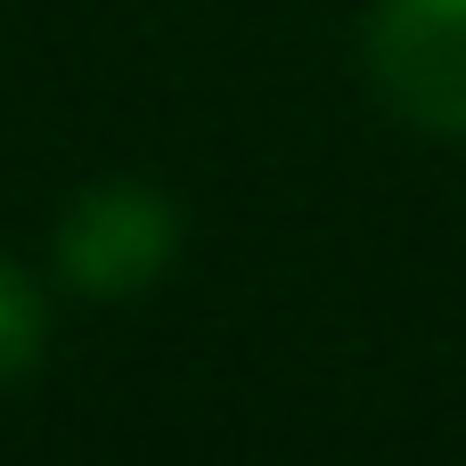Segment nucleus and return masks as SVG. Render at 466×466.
<instances>
[{
	"label": "nucleus",
	"instance_id": "f257e3e1",
	"mask_svg": "<svg viewBox=\"0 0 466 466\" xmlns=\"http://www.w3.org/2000/svg\"><path fill=\"white\" fill-rule=\"evenodd\" d=\"M369 74L426 131H466V0H377Z\"/></svg>",
	"mask_w": 466,
	"mask_h": 466
},
{
	"label": "nucleus",
	"instance_id": "f03ea898",
	"mask_svg": "<svg viewBox=\"0 0 466 466\" xmlns=\"http://www.w3.org/2000/svg\"><path fill=\"white\" fill-rule=\"evenodd\" d=\"M172 254H180V213H172L156 188H139V180L90 188V197L66 213V229H57L66 279H74L82 295H106V303L156 287Z\"/></svg>",
	"mask_w": 466,
	"mask_h": 466
},
{
	"label": "nucleus",
	"instance_id": "7ed1b4c3",
	"mask_svg": "<svg viewBox=\"0 0 466 466\" xmlns=\"http://www.w3.org/2000/svg\"><path fill=\"white\" fill-rule=\"evenodd\" d=\"M33 352H41V295L25 287V270L0 262V385L25 377Z\"/></svg>",
	"mask_w": 466,
	"mask_h": 466
}]
</instances>
